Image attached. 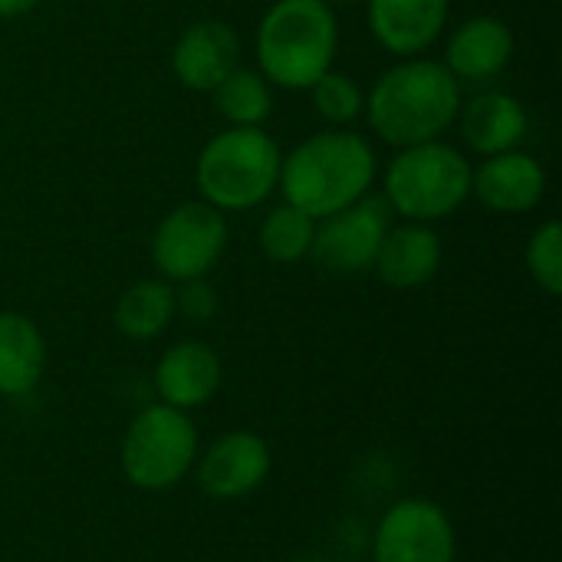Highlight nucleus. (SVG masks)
<instances>
[{
    "mask_svg": "<svg viewBox=\"0 0 562 562\" xmlns=\"http://www.w3.org/2000/svg\"><path fill=\"white\" fill-rule=\"evenodd\" d=\"M175 310L184 313V316L194 319V323L211 319V316L217 313V293H214V286L207 283V277L178 283V290H175Z\"/></svg>",
    "mask_w": 562,
    "mask_h": 562,
    "instance_id": "24",
    "label": "nucleus"
},
{
    "mask_svg": "<svg viewBox=\"0 0 562 562\" xmlns=\"http://www.w3.org/2000/svg\"><path fill=\"white\" fill-rule=\"evenodd\" d=\"M240 33L227 20H194L181 30L171 49V72L191 92H211L221 79H227L240 66Z\"/></svg>",
    "mask_w": 562,
    "mask_h": 562,
    "instance_id": "10",
    "label": "nucleus"
},
{
    "mask_svg": "<svg viewBox=\"0 0 562 562\" xmlns=\"http://www.w3.org/2000/svg\"><path fill=\"white\" fill-rule=\"evenodd\" d=\"M198 461V428L188 412L165 402L142 408L122 438V471L132 487L161 494L184 481Z\"/></svg>",
    "mask_w": 562,
    "mask_h": 562,
    "instance_id": "6",
    "label": "nucleus"
},
{
    "mask_svg": "<svg viewBox=\"0 0 562 562\" xmlns=\"http://www.w3.org/2000/svg\"><path fill=\"white\" fill-rule=\"evenodd\" d=\"M471 168L468 155L445 138L395 148L382 171V198L402 221L438 224L468 204Z\"/></svg>",
    "mask_w": 562,
    "mask_h": 562,
    "instance_id": "5",
    "label": "nucleus"
},
{
    "mask_svg": "<svg viewBox=\"0 0 562 562\" xmlns=\"http://www.w3.org/2000/svg\"><path fill=\"white\" fill-rule=\"evenodd\" d=\"M231 240L227 214L211 207L207 201H181L171 207L155 234H151V263L161 280L168 283H188L207 277Z\"/></svg>",
    "mask_w": 562,
    "mask_h": 562,
    "instance_id": "7",
    "label": "nucleus"
},
{
    "mask_svg": "<svg viewBox=\"0 0 562 562\" xmlns=\"http://www.w3.org/2000/svg\"><path fill=\"white\" fill-rule=\"evenodd\" d=\"M43 0H0V20H13V16H23L30 10H36Z\"/></svg>",
    "mask_w": 562,
    "mask_h": 562,
    "instance_id": "25",
    "label": "nucleus"
},
{
    "mask_svg": "<svg viewBox=\"0 0 562 562\" xmlns=\"http://www.w3.org/2000/svg\"><path fill=\"white\" fill-rule=\"evenodd\" d=\"M395 224L382 194H366L356 204L316 221V237L310 257L329 273H366L375 263V254Z\"/></svg>",
    "mask_w": 562,
    "mask_h": 562,
    "instance_id": "8",
    "label": "nucleus"
},
{
    "mask_svg": "<svg viewBox=\"0 0 562 562\" xmlns=\"http://www.w3.org/2000/svg\"><path fill=\"white\" fill-rule=\"evenodd\" d=\"M175 313V283L161 277H145L122 290V296L115 300L112 323L125 339L148 342L168 329Z\"/></svg>",
    "mask_w": 562,
    "mask_h": 562,
    "instance_id": "19",
    "label": "nucleus"
},
{
    "mask_svg": "<svg viewBox=\"0 0 562 562\" xmlns=\"http://www.w3.org/2000/svg\"><path fill=\"white\" fill-rule=\"evenodd\" d=\"M46 369V339L40 326L13 310L0 313V395H30Z\"/></svg>",
    "mask_w": 562,
    "mask_h": 562,
    "instance_id": "18",
    "label": "nucleus"
},
{
    "mask_svg": "<svg viewBox=\"0 0 562 562\" xmlns=\"http://www.w3.org/2000/svg\"><path fill=\"white\" fill-rule=\"evenodd\" d=\"M283 151L267 128L227 125L204 142L194 158L198 198L221 214H240L260 207L280 181Z\"/></svg>",
    "mask_w": 562,
    "mask_h": 562,
    "instance_id": "4",
    "label": "nucleus"
},
{
    "mask_svg": "<svg viewBox=\"0 0 562 562\" xmlns=\"http://www.w3.org/2000/svg\"><path fill=\"white\" fill-rule=\"evenodd\" d=\"M517 49L514 30L494 13L461 20L445 43V66L464 86H487L504 76Z\"/></svg>",
    "mask_w": 562,
    "mask_h": 562,
    "instance_id": "13",
    "label": "nucleus"
},
{
    "mask_svg": "<svg viewBox=\"0 0 562 562\" xmlns=\"http://www.w3.org/2000/svg\"><path fill=\"white\" fill-rule=\"evenodd\" d=\"M372 40L395 59L425 56L448 30L451 0H362Z\"/></svg>",
    "mask_w": 562,
    "mask_h": 562,
    "instance_id": "11",
    "label": "nucleus"
},
{
    "mask_svg": "<svg viewBox=\"0 0 562 562\" xmlns=\"http://www.w3.org/2000/svg\"><path fill=\"white\" fill-rule=\"evenodd\" d=\"M379 155L362 132L319 128L290 148L280 161V194L286 204L323 221L372 194Z\"/></svg>",
    "mask_w": 562,
    "mask_h": 562,
    "instance_id": "2",
    "label": "nucleus"
},
{
    "mask_svg": "<svg viewBox=\"0 0 562 562\" xmlns=\"http://www.w3.org/2000/svg\"><path fill=\"white\" fill-rule=\"evenodd\" d=\"M454 125L474 155L491 158V155H504L524 145L530 132V115L517 95L504 89H484L461 102Z\"/></svg>",
    "mask_w": 562,
    "mask_h": 562,
    "instance_id": "15",
    "label": "nucleus"
},
{
    "mask_svg": "<svg viewBox=\"0 0 562 562\" xmlns=\"http://www.w3.org/2000/svg\"><path fill=\"white\" fill-rule=\"evenodd\" d=\"M293 562H326L323 557H300V560H293Z\"/></svg>",
    "mask_w": 562,
    "mask_h": 562,
    "instance_id": "27",
    "label": "nucleus"
},
{
    "mask_svg": "<svg viewBox=\"0 0 562 562\" xmlns=\"http://www.w3.org/2000/svg\"><path fill=\"white\" fill-rule=\"evenodd\" d=\"M313 237H316V217H310L306 211L280 201L273 204L257 231V244L263 250L267 260L273 263H300L310 257L313 250Z\"/></svg>",
    "mask_w": 562,
    "mask_h": 562,
    "instance_id": "21",
    "label": "nucleus"
},
{
    "mask_svg": "<svg viewBox=\"0 0 562 562\" xmlns=\"http://www.w3.org/2000/svg\"><path fill=\"white\" fill-rule=\"evenodd\" d=\"M524 263L530 280L547 293L560 296L562 293V224L560 221H543L524 250Z\"/></svg>",
    "mask_w": 562,
    "mask_h": 562,
    "instance_id": "23",
    "label": "nucleus"
},
{
    "mask_svg": "<svg viewBox=\"0 0 562 562\" xmlns=\"http://www.w3.org/2000/svg\"><path fill=\"white\" fill-rule=\"evenodd\" d=\"M471 198L494 214H530L547 198V168L524 148L481 158V165L471 168Z\"/></svg>",
    "mask_w": 562,
    "mask_h": 562,
    "instance_id": "12",
    "label": "nucleus"
},
{
    "mask_svg": "<svg viewBox=\"0 0 562 562\" xmlns=\"http://www.w3.org/2000/svg\"><path fill=\"white\" fill-rule=\"evenodd\" d=\"M441 260L445 247L435 224L402 221L389 227L372 270L389 290H422L438 277Z\"/></svg>",
    "mask_w": 562,
    "mask_h": 562,
    "instance_id": "16",
    "label": "nucleus"
},
{
    "mask_svg": "<svg viewBox=\"0 0 562 562\" xmlns=\"http://www.w3.org/2000/svg\"><path fill=\"white\" fill-rule=\"evenodd\" d=\"M464 89L441 59L408 56L392 63L369 89L366 112L372 135L392 148L445 138L461 112Z\"/></svg>",
    "mask_w": 562,
    "mask_h": 562,
    "instance_id": "1",
    "label": "nucleus"
},
{
    "mask_svg": "<svg viewBox=\"0 0 562 562\" xmlns=\"http://www.w3.org/2000/svg\"><path fill=\"white\" fill-rule=\"evenodd\" d=\"M214 112L234 128H263L273 115V86L254 66H237L211 92Z\"/></svg>",
    "mask_w": 562,
    "mask_h": 562,
    "instance_id": "20",
    "label": "nucleus"
},
{
    "mask_svg": "<svg viewBox=\"0 0 562 562\" xmlns=\"http://www.w3.org/2000/svg\"><path fill=\"white\" fill-rule=\"evenodd\" d=\"M326 7H333V10H339V7H352V3H362V0H323Z\"/></svg>",
    "mask_w": 562,
    "mask_h": 562,
    "instance_id": "26",
    "label": "nucleus"
},
{
    "mask_svg": "<svg viewBox=\"0 0 562 562\" xmlns=\"http://www.w3.org/2000/svg\"><path fill=\"white\" fill-rule=\"evenodd\" d=\"M224 369L221 356L198 339L175 342L161 352L155 366V392L165 405L191 412L207 405L221 389Z\"/></svg>",
    "mask_w": 562,
    "mask_h": 562,
    "instance_id": "17",
    "label": "nucleus"
},
{
    "mask_svg": "<svg viewBox=\"0 0 562 562\" xmlns=\"http://www.w3.org/2000/svg\"><path fill=\"white\" fill-rule=\"evenodd\" d=\"M254 53L273 89L303 92L336 66L339 16L323 0H273L257 23Z\"/></svg>",
    "mask_w": 562,
    "mask_h": 562,
    "instance_id": "3",
    "label": "nucleus"
},
{
    "mask_svg": "<svg viewBox=\"0 0 562 562\" xmlns=\"http://www.w3.org/2000/svg\"><path fill=\"white\" fill-rule=\"evenodd\" d=\"M375 562H454L458 560V533L451 517L422 497H405L392 504L372 540Z\"/></svg>",
    "mask_w": 562,
    "mask_h": 562,
    "instance_id": "9",
    "label": "nucleus"
},
{
    "mask_svg": "<svg viewBox=\"0 0 562 562\" xmlns=\"http://www.w3.org/2000/svg\"><path fill=\"white\" fill-rule=\"evenodd\" d=\"M273 458L260 435L227 431L198 464V484L214 501H240L270 477Z\"/></svg>",
    "mask_w": 562,
    "mask_h": 562,
    "instance_id": "14",
    "label": "nucleus"
},
{
    "mask_svg": "<svg viewBox=\"0 0 562 562\" xmlns=\"http://www.w3.org/2000/svg\"><path fill=\"white\" fill-rule=\"evenodd\" d=\"M306 92L313 99L316 115L326 122V128H352L366 112V89L356 82V76L336 66L326 76H319Z\"/></svg>",
    "mask_w": 562,
    "mask_h": 562,
    "instance_id": "22",
    "label": "nucleus"
}]
</instances>
